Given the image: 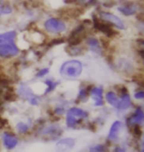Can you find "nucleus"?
I'll return each instance as SVG.
<instances>
[{
    "label": "nucleus",
    "instance_id": "1",
    "mask_svg": "<svg viewBox=\"0 0 144 152\" xmlns=\"http://www.w3.org/2000/svg\"><path fill=\"white\" fill-rule=\"evenodd\" d=\"M83 71V64L77 59H70L63 62L59 68V73L68 78H76Z\"/></svg>",
    "mask_w": 144,
    "mask_h": 152
},
{
    "label": "nucleus",
    "instance_id": "2",
    "mask_svg": "<svg viewBox=\"0 0 144 152\" xmlns=\"http://www.w3.org/2000/svg\"><path fill=\"white\" fill-rule=\"evenodd\" d=\"M89 114L80 108H70L66 113V126L68 127H75L81 121L88 118Z\"/></svg>",
    "mask_w": 144,
    "mask_h": 152
},
{
    "label": "nucleus",
    "instance_id": "3",
    "mask_svg": "<svg viewBox=\"0 0 144 152\" xmlns=\"http://www.w3.org/2000/svg\"><path fill=\"white\" fill-rule=\"evenodd\" d=\"M44 27L45 31L51 35H59L66 31V24L62 20L50 17L45 21Z\"/></svg>",
    "mask_w": 144,
    "mask_h": 152
},
{
    "label": "nucleus",
    "instance_id": "4",
    "mask_svg": "<svg viewBox=\"0 0 144 152\" xmlns=\"http://www.w3.org/2000/svg\"><path fill=\"white\" fill-rule=\"evenodd\" d=\"M100 18L103 21H106L109 24H111L112 26H114L115 28L118 30H124L125 29V24L124 23L121 18L118 17L116 15L111 13V12H107V11H102L99 13Z\"/></svg>",
    "mask_w": 144,
    "mask_h": 152
},
{
    "label": "nucleus",
    "instance_id": "5",
    "mask_svg": "<svg viewBox=\"0 0 144 152\" xmlns=\"http://www.w3.org/2000/svg\"><path fill=\"white\" fill-rule=\"evenodd\" d=\"M19 53V48L15 45L14 42H9L0 45V56L3 58H11V57L18 56Z\"/></svg>",
    "mask_w": 144,
    "mask_h": 152
},
{
    "label": "nucleus",
    "instance_id": "6",
    "mask_svg": "<svg viewBox=\"0 0 144 152\" xmlns=\"http://www.w3.org/2000/svg\"><path fill=\"white\" fill-rule=\"evenodd\" d=\"M115 67L124 73H131L134 70V63L128 57H119L115 60Z\"/></svg>",
    "mask_w": 144,
    "mask_h": 152
},
{
    "label": "nucleus",
    "instance_id": "7",
    "mask_svg": "<svg viewBox=\"0 0 144 152\" xmlns=\"http://www.w3.org/2000/svg\"><path fill=\"white\" fill-rule=\"evenodd\" d=\"M103 88L102 87H93L89 90V96L94 100L95 106L96 107H101L104 105V99H103Z\"/></svg>",
    "mask_w": 144,
    "mask_h": 152
},
{
    "label": "nucleus",
    "instance_id": "8",
    "mask_svg": "<svg viewBox=\"0 0 144 152\" xmlns=\"http://www.w3.org/2000/svg\"><path fill=\"white\" fill-rule=\"evenodd\" d=\"M75 139L71 137H66L60 139L56 143V150L58 152H67L70 151L75 146Z\"/></svg>",
    "mask_w": 144,
    "mask_h": 152
},
{
    "label": "nucleus",
    "instance_id": "9",
    "mask_svg": "<svg viewBox=\"0 0 144 152\" xmlns=\"http://www.w3.org/2000/svg\"><path fill=\"white\" fill-rule=\"evenodd\" d=\"M2 140H3L4 146L9 150L14 149L18 144L17 137L10 132H3L2 133Z\"/></svg>",
    "mask_w": 144,
    "mask_h": 152
},
{
    "label": "nucleus",
    "instance_id": "10",
    "mask_svg": "<svg viewBox=\"0 0 144 152\" xmlns=\"http://www.w3.org/2000/svg\"><path fill=\"white\" fill-rule=\"evenodd\" d=\"M118 12L124 16H132L137 12V4L135 3H124L118 7Z\"/></svg>",
    "mask_w": 144,
    "mask_h": 152
},
{
    "label": "nucleus",
    "instance_id": "11",
    "mask_svg": "<svg viewBox=\"0 0 144 152\" xmlns=\"http://www.w3.org/2000/svg\"><path fill=\"white\" fill-rule=\"evenodd\" d=\"M121 127H122V123L119 121H115L114 124L111 126V129H110V132H109V140H111L112 142H115L116 140L118 139V135H119V132L121 130Z\"/></svg>",
    "mask_w": 144,
    "mask_h": 152
},
{
    "label": "nucleus",
    "instance_id": "12",
    "mask_svg": "<svg viewBox=\"0 0 144 152\" xmlns=\"http://www.w3.org/2000/svg\"><path fill=\"white\" fill-rule=\"evenodd\" d=\"M143 118H144V113H143L142 109L138 107V108H136L134 114L131 115L130 117L127 118V124L130 126H134V124H142Z\"/></svg>",
    "mask_w": 144,
    "mask_h": 152
},
{
    "label": "nucleus",
    "instance_id": "13",
    "mask_svg": "<svg viewBox=\"0 0 144 152\" xmlns=\"http://www.w3.org/2000/svg\"><path fill=\"white\" fill-rule=\"evenodd\" d=\"M130 106H131L130 96H129V94L126 92L121 95V100H118V106H116L115 108L118 109V111L119 112H124L125 110H127Z\"/></svg>",
    "mask_w": 144,
    "mask_h": 152
},
{
    "label": "nucleus",
    "instance_id": "14",
    "mask_svg": "<svg viewBox=\"0 0 144 152\" xmlns=\"http://www.w3.org/2000/svg\"><path fill=\"white\" fill-rule=\"evenodd\" d=\"M87 45L93 53H98V54H101L102 53V45H100L99 41L96 39V38H93V37H90L87 39Z\"/></svg>",
    "mask_w": 144,
    "mask_h": 152
},
{
    "label": "nucleus",
    "instance_id": "15",
    "mask_svg": "<svg viewBox=\"0 0 144 152\" xmlns=\"http://www.w3.org/2000/svg\"><path fill=\"white\" fill-rule=\"evenodd\" d=\"M17 37V33L15 31H9L0 34V45L5 44V42H14V39Z\"/></svg>",
    "mask_w": 144,
    "mask_h": 152
},
{
    "label": "nucleus",
    "instance_id": "16",
    "mask_svg": "<svg viewBox=\"0 0 144 152\" xmlns=\"http://www.w3.org/2000/svg\"><path fill=\"white\" fill-rule=\"evenodd\" d=\"M106 101L109 103L110 105L113 106V107H116L118 103V98L116 96V94L113 91H109L108 93L106 94Z\"/></svg>",
    "mask_w": 144,
    "mask_h": 152
},
{
    "label": "nucleus",
    "instance_id": "17",
    "mask_svg": "<svg viewBox=\"0 0 144 152\" xmlns=\"http://www.w3.org/2000/svg\"><path fill=\"white\" fill-rule=\"evenodd\" d=\"M45 85H47V89H45V93L47 94V93H50V91H53L54 88H56L57 85H58V82H54L53 80H47L45 82Z\"/></svg>",
    "mask_w": 144,
    "mask_h": 152
},
{
    "label": "nucleus",
    "instance_id": "18",
    "mask_svg": "<svg viewBox=\"0 0 144 152\" xmlns=\"http://www.w3.org/2000/svg\"><path fill=\"white\" fill-rule=\"evenodd\" d=\"M108 148L105 144H97L90 148V152H107Z\"/></svg>",
    "mask_w": 144,
    "mask_h": 152
},
{
    "label": "nucleus",
    "instance_id": "19",
    "mask_svg": "<svg viewBox=\"0 0 144 152\" xmlns=\"http://www.w3.org/2000/svg\"><path fill=\"white\" fill-rule=\"evenodd\" d=\"M28 129H29V126H27L25 123H23V121H20V123L17 124V130H18V132L26 133L27 132H28Z\"/></svg>",
    "mask_w": 144,
    "mask_h": 152
},
{
    "label": "nucleus",
    "instance_id": "20",
    "mask_svg": "<svg viewBox=\"0 0 144 152\" xmlns=\"http://www.w3.org/2000/svg\"><path fill=\"white\" fill-rule=\"evenodd\" d=\"M48 72H50V69L48 68H42V69H39V70L37 72V74H36V78H42V77H44V76H45L47 74H48Z\"/></svg>",
    "mask_w": 144,
    "mask_h": 152
},
{
    "label": "nucleus",
    "instance_id": "21",
    "mask_svg": "<svg viewBox=\"0 0 144 152\" xmlns=\"http://www.w3.org/2000/svg\"><path fill=\"white\" fill-rule=\"evenodd\" d=\"M134 98L136 100H142L144 98V92L143 90H138L134 93Z\"/></svg>",
    "mask_w": 144,
    "mask_h": 152
},
{
    "label": "nucleus",
    "instance_id": "22",
    "mask_svg": "<svg viewBox=\"0 0 144 152\" xmlns=\"http://www.w3.org/2000/svg\"><path fill=\"white\" fill-rule=\"evenodd\" d=\"M114 152H126V147L122 146V145H118L114 149Z\"/></svg>",
    "mask_w": 144,
    "mask_h": 152
},
{
    "label": "nucleus",
    "instance_id": "23",
    "mask_svg": "<svg viewBox=\"0 0 144 152\" xmlns=\"http://www.w3.org/2000/svg\"><path fill=\"white\" fill-rule=\"evenodd\" d=\"M81 2H84V1H87V0H80Z\"/></svg>",
    "mask_w": 144,
    "mask_h": 152
}]
</instances>
